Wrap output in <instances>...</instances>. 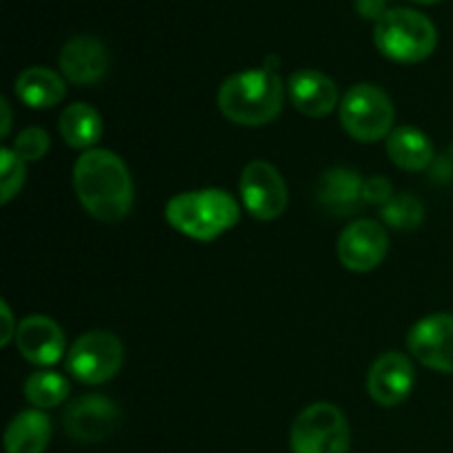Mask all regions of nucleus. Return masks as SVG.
Masks as SVG:
<instances>
[{
    "instance_id": "f257e3e1",
    "label": "nucleus",
    "mask_w": 453,
    "mask_h": 453,
    "mask_svg": "<svg viewBox=\"0 0 453 453\" xmlns=\"http://www.w3.org/2000/svg\"><path fill=\"white\" fill-rule=\"evenodd\" d=\"M73 188L97 221H122L133 208V180L122 157L106 149L84 150L73 166Z\"/></svg>"
},
{
    "instance_id": "f03ea898",
    "label": "nucleus",
    "mask_w": 453,
    "mask_h": 453,
    "mask_svg": "<svg viewBox=\"0 0 453 453\" xmlns=\"http://www.w3.org/2000/svg\"><path fill=\"white\" fill-rule=\"evenodd\" d=\"M221 113L239 127H264L283 109V80L268 66L242 71L224 80L217 96Z\"/></svg>"
},
{
    "instance_id": "7ed1b4c3",
    "label": "nucleus",
    "mask_w": 453,
    "mask_h": 453,
    "mask_svg": "<svg viewBox=\"0 0 453 453\" xmlns=\"http://www.w3.org/2000/svg\"><path fill=\"white\" fill-rule=\"evenodd\" d=\"M166 221L195 242H212L239 224V203L219 188L188 190L166 203Z\"/></svg>"
},
{
    "instance_id": "20e7f679",
    "label": "nucleus",
    "mask_w": 453,
    "mask_h": 453,
    "mask_svg": "<svg viewBox=\"0 0 453 453\" xmlns=\"http://www.w3.org/2000/svg\"><path fill=\"white\" fill-rule=\"evenodd\" d=\"M374 42L389 60L414 65L432 56L438 34L425 13L414 9H388L374 27Z\"/></svg>"
},
{
    "instance_id": "39448f33",
    "label": "nucleus",
    "mask_w": 453,
    "mask_h": 453,
    "mask_svg": "<svg viewBox=\"0 0 453 453\" xmlns=\"http://www.w3.org/2000/svg\"><path fill=\"white\" fill-rule=\"evenodd\" d=\"M339 115L348 135L363 144L388 140L394 127L392 100L383 88L370 82L357 84L345 93Z\"/></svg>"
},
{
    "instance_id": "423d86ee",
    "label": "nucleus",
    "mask_w": 453,
    "mask_h": 453,
    "mask_svg": "<svg viewBox=\"0 0 453 453\" xmlns=\"http://www.w3.org/2000/svg\"><path fill=\"white\" fill-rule=\"evenodd\" d=\"M290 447L292 453H348V418L332 403H314L296 416Z\"/></svg>"
},
{
    "instance_id": "0eeeda50",
    "label": "nucleus",
    "mask_w": 453,
    "mask_h": 453,
    "mask_svg": "<svg viewBox=\"0 0 453 453\" xmlns=\"http://www.w3.org/2000/svg\"><path fill=\"white\" fill-rule=\"evenodd\" d=\"M124 365V345L111 332H87L66 352V370L84 385H102Z\"/></svg>"
},
{
    "instance_id": "6e6552de",
    "label": "nucleus",
    "mask_w": 453,
    "mask_h": 453,
    "mask_svg": "<svg viewBox=\"0 0 453 453\" xmlns=\"http://www.w3.org/2000/svg\"><path fill=\"white\" fill-rule=\"evenodd\" d=\"M243 206L255 219L273 221L283 215L288 206V186L281 173L264 159L248 164L239 181Z\"/></svg>"
},
{
    "instance_id": "1a4fd4ad",
    "label": "nucleus",
    "mask_w": 453,
    "mask_h": 453,
    "mask_svg": "<svg viewBox=\"0 0 453 453\" xmlns=\"http://www.w3.org/2000/svg\"><path fill=\"white\" fill-rule=\"evenodd\" d=\"M389 250L388 230L372 219H358L341 233L336 255L352 273H370L379 268Z\"/></svg>"
},
{
    "instance_id": "9d476101",
    "label": "nucleus",
    "mask_w": 453,
    "mask_h": 453,
    "mask_svg": "<svg viewBox=\"0 0 453 453\" xmlns=\"http://www.w3.org/2000/svg\"><path fill=\"white\" fill-rule=\"evenodd\" d=\"M122 411L115 401L97 394L78 398L66 407L62 423L65 432L78 442H100L106 441L118 429Z\"/></svg>"
},
{
    "instance_id": "9b49d317",
    "label": "nucleus",
    "mask_w": 453,
    "mask_h": 453,
    "mask_svg": "<svg viewBox=\"0 0 453 453\" xmlns=\"http://www.w3.org/2000/svg\"><path fill=\"white\" fill-rule=\"evenodd\" d=\"M416 361L442 374H453V314H432L407 334Z\"/></svg>"
},
{
    "instance_id": "f8f14e48",
    "label": "nucleus",
    "mask_w": 453,
    "mask_h": 453,
    "mask_svg": "<svg viewBox=\"0 0 453 453\" xmlns=\"http://www.w3.org/2000/svg\"><path fill=\"white\" fill-rule=\"evenodd\" d=\"M414 365L401 352H388L372 363L367 372V394L380 407H396L414 389Z\"/></svg>"
},
{
    "instance_id": "ddd939ff",
    "label": "nucleus",
    "mask_w": 453,
    "mask_h": 453,
    "mask_svg": "<svg viewBox=\"0 0 453 453\" xmlns=\"http://www.w3.org/2000/svg\"><path fill=\"white\" fill-rule=\"evenodd\" d=\"M16 345L18 352L29 363L40 367H51L62 358L66 349L65 332L60 330L56 321L34 314V317L22 319L16 327Z\"/></svg>"
},
{
    "instance_id": "4468645a",
    "label": "nucleus",
    "mask_w": 453,
    "mask_h": 453,
    "mask_svg": "<svg viewBox=\"0 0 453 453\" xmlns=\"http://www.w3.org/2000/svg\"><path fill=\"white\" fill-rule=\"evenodd\" d=\"M60 69L78 87L100 82L109 71V51L96 35H75L62 47Z\"/></svg>"
},
{
    "instance_id": "2eb2a0df",
    "label": "nucleus",
    "mask_w": 453,
    "mask_h": 453,
    "mask_svg": "<svg viewBox=\"0 0 453 453\" xmlns=\"http://www.w3.org/2000/svg\"><path fill=\"white\" fill-rule=\"evenodd\" d=\"M288 96L292 106L308 118H326L339 104V88L321 71H296L288 80Z\"/></svg>"
},
{
    "instance_id": "dca6fc26",
    "label": "nucleus",
    "mask_w": 453,
    "mask_h": 453,
    "mask_svg": "<svg viewBox=\"0 0 453 453\" xmlns=\"http://www.w3.org/2000/svg\"><path fill=\"white\" fill-rule=\"evenodd\" d=\"M363 186H365V181L361 180V175L357 171H349V168L341 166L330 168L319 180V203L336 217L354 215V212H358L365 206Z\"/></svg>"
},
{
    "instance_id": "f3484780",
    "label": "nucleus",
    "mask_w": 453,
    "mask_h": 453,
    "mask_svg": "<svg viewBox=\"0 0 453 453\" xmlns=\"http://www.w3.org/2000/svg\"><path fill=\"white\" fill-rule=\"evenodd\" d=\"M16 96L29 109H51L65 100L66 84L56 71L47 66H31L18 75Z\"/></svg>"
},
{
    "instance_id": "a211bd4d",
    "label": "nucleus",
    "mask_w": 453,
    "mask_h": 453,
    "mask_svg": "<svg viewBox=\"0 0 453 453\" xmlns=\"http://www.w3.org/2000/svg\"><path fill=\"white\" fill-rule=\"evenodd\" d=\"M51 441V420L40 410L20 411L4 432L7 453H42Z\"/></svg>"
},
{
    "instance_id": "6ab92c4d",
    "label": "nucleus",
    "mask_w": 453,
    "mask_h": 453,
    "mask_svg": "<svg viewBox=\"0 0 453 453\" xmlns=\"http://www.w3.org/2000/svg\"><path fill=\"white\" fill-rule=\"evenodd\" d=\"M388 155L398 168L420 173L434 164V146L423 131L414 127L394 128L388 137Z\"/></svg>"
},
{
    "instance_id": "aec40b11",
    "label": "nucleus",
    "mask_w": 453,
    "mask_h": 453,
    "mask_svg": "<svg viewBox=\"0 0 453 453\" xmlns=\"http://www.w3.org/2000/svg\"><path fill=\"white\" fill-rule=\"evenodd\" d=\"M60 135L65 140V144H69L71 149H87L91 150L93 144H97V140L102 137V118L93 106L84 104V102H75L69 104L60 115Z\"/></svg>"
},
{
    "instance_id": "412c9836",
    "label": "nucleus",
    "mask_w": 453,
    "mask_h": 453,
    "mask_svg": "<svg viewBox=\"0 0 453 453\" xmlns=\"http://www.w3.org/2000/svg\"><path fill=\"white\" fill-rule=\"evenodd\" d=\"M25 396L35 410H51L69 398V380L58 372H34L25 383Z\"/></svg>"
},
{
    "instance_id": "4be33fe9",
    "label": "nucleus",
    "mask_w": 453,
    "mask_h": 453,
    "mask_svg": "<svg viewBox=\"0 0 453 453\" xmlns=\"http://www.w3.org/2000/svg\"><path fill=\"white\" fill-rule=\"evenodd\" d=\"M380 217L388 226L396 230H416L425 219V208L414 195H394L383 208H380Z\"/></svg>"
},
{
    "instance_id": "5701e85b",
    "label": "nucleus",
    "mask_w": 453,
    "mask_h": 453,
    "mask_svg": "<svg viewBox=\"0 0 453 453\" xmlns=\"http://www.w3.org/2000/svg\"><path fill=\"white\" fill-rule=\"evenodd\" d=\"M25 180V162L12 149L0 150V199H3V203H9L20 193Z\"/></svg>"
},
{
    "instance_id": "b1692460",
    "label": "nucleus",
    "mask_w": 453,
    "mask_h": 453,
    "mask_svg": "<svg viewBox=\"0 0 453 453\" xmlns=\"http://www.w3.org/2000/svg\"><path fill=\"white\" fill-rule=\"evenodd\" d=\"M49 144H51V142H49V133L38 127H31V128H25V131L16 137L12 150L25 164L38 162V159H42L44 155H47Z\"/></svg>"
},
{
    "instance_id": "393cba45",
    "label": "nucleus",
    "mask_w": 453,
    "mask_h": 453,
    "mask_svg": "<svg viewBox=\"0 0 453 453\" xmlns=\"http://www.w3.org/2000/svg\"><path fill=\"white\" fill-rule=\"evenodd\" d=\"M392 197V184H389L388 177L374 175L370 180H365V186H363V199H365V203H374V206L383 208Z\"/></svg>"
},
{
    "instance_id": "a878e982",
    "label": "nucleus",
    "mask_w": 453,
    "mask_h": 453,
    "mask_svg": "<svg viewBox=\"0 0 453 453\" xmlns=\"http://www.w3.org/2000/svg\"><path fill=\"white\" fill-rule=\"evenodd\" d=\"M357 12L367 20L379 22L388 13V7H385V0H357Z\"/></svg>"
},
{
    "instance_id": "bb28decb",
    "label": "nucleus",
    "mask_w": 453,
    "mask_h": 453,
    "mask_svg": "<svg viewBox=\"0 0 453 453\" xmlns=\"http://www.w3.org/2000/svg\"><path fill=\"white\" fill-rule=\"evenodd\" d=\"M0 310H3V323H4V330H3V336H0V343L9 345V343H12V339H16V330H13V317H12V310H9L7 301H3V303H0Z\"/></svg>"
},
{
    "instance_id": "cd10ccee",
    "label": "nucleus",
    "mask_w": 453,
    "mask_h": 453,
    "mask_svg": "<svg viewBox=\"0 0 453 453\" xmlns=\"http://www.w3.org/2000/svg\"><path fill=\"white\" fill-rule=\"evenodd\" d=\"M0 109H3V128H0V133H3V137H7L9 128H12V111H9V102L7 100L0 102Z\"/></svg>"
},
{
    "instance_id": "c85d7f7f",
    "label": "nucleus",
    "mask_w": 453,
    "mask_h": 453,
    "mask_svg": "<svg viewBox=\"0 0 453 453\" xmlns=\"http://www.w3.org/2000/svg\"><path fill=\"white\" fill-rule=\"evenodd\" d=\"M414 3H420V4H434V3H438V0H414Z\"/></svg>"
}]
</instances>
